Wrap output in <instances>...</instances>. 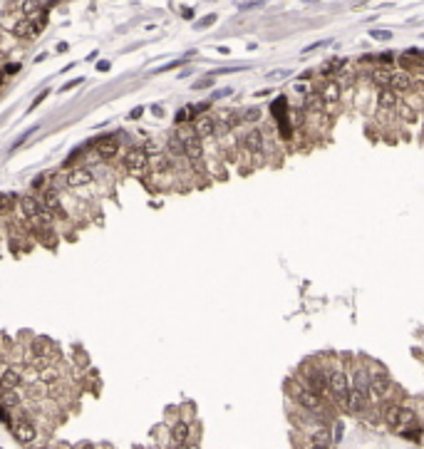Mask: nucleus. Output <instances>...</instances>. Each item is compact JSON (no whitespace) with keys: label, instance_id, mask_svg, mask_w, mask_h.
<instances>
[{"label":"nucleus","instance_id":"09e8293b","mask_svg":"<svg viewBox=\"0 0 424 449\" xmlns=\"http://www.w3.org/2000/svg\"><path fill=\"white\" fill-rule=\"evenodd\" d=\"M422 439H424V437H422Z\"/></svg>","mask_w":424,"mask_h":449},{"label":"nucleus","instance_id":"2eb2a0df","mask_svg":"<svg viewBox=\"0 0 424 449\" xmlns=\"http://www.w3.org/2000/svg\"><path fill=\"white\" fill-rule=\"evenodd\" d=\"M164 152L169 154V159L174 162V164H179V162H184L186 159V152H184V139H181V134L179 132H171L169 134V139H166V149Z\"/></svg>","mask_w":424,"mask_h":449},{"label":"nucleus","instance_id":"79ce46f5","mask_svg":"<svg viewBox=\"0 0 424 449\" xmlns=\"http://www.w3.org/2000/svg\"><path fill=\"white\" fill-rule=\"evenodd\" d=\"M285 74H290V72H285V70H276V72H271V77L281 80V77H285Z\"/></svg>","mask_w":424,"mask_h":449},{"label":"nucleus","instance_id":"bb28decb","mask_svg":"<svg viewBox=\"0 0 424 449\" xmlns=\"http://www.w3.org/2000/svg\"><path fill=\"white\" fill-rule=\"evenodd\" d=\"M395 92H402V90H409L412 87V80L409 74H402V72H392V85H390Z\"/></svg>","mask_w":424,"mask_h":449},{"label":"nucleus","instance_id":"5701e85b","mask_svg":"<svg viewBox=\"0 0 424 449\" xmlns=\"http://www.w3.org/2000/svg\"><path fill=\"white\" fill-rule=\"evenodd\" d=\"M370 82L377 85L379 90H382V87H390V85H392V72L384 70V67H377V70L370 72Z\"/></svg>","mask_w":424,"mask_h":449},{"label":"nucleus","instance_id":"a18cd8bd","mask_svg":"<svg viewBox=\"0 0 424 449\" xmlns=\"http://www.w3.org/2000/svg\"><path fill=\"white\" fill-rule=\"evenodd\" d=\"M0 87H3V74H0Z\"/></svg>","mask_w":424,"mask_h":449},{"label":"nucleus","instance_id":"f03ea898","mask_svg":"<svg viewBox=\"0 0 424 449\" xmlns=\"http://www.w3.org/2000/svg\"><path fill=\"white\" fill-rule=\"evenodd\" d=\"M300 382L320 395H328V367H323L318 360L305 362L300 367Z\"/></svg>","mask_w":424,"mask_h":449},{"label":"nucleus","instance_id":"f8f14e48","mask_svg":"<svg viewBox=\"0 0 424 449\" xmlns=\"http://www.w3.org/2000/svg\"><path fill=\"white\" fill-rule=\"evenodd\" d=\"M23 382H25V378H23V365H8L3 372H0V387L20 390Z\"/></svg>","mask_w":424,"mask_h":449},{"label":"nucleus","instance_id":"ddd939ff","mask_svg":"<svg viewBox=\"0 0 424 449\" xmlns=\"http://www.w3.org/2000/svg\"><path fill=\"white\" fill-rule=\"evenodd\" d=\"M241 146L246 149L248 154H263V149H265V134L260 129H248L241 137Z\"/></svg>","mask_w":424,"mask_h":449},{"label":"nucleus","instance_id":"4468645a","mask_svg":"<svg viewBox=\"0 0 424 449\" xmlns=\"http://www.w3.org/2000/svg\"><path fill=\"white\" fill-rule=\"evenodd\" d=\"M92 179H94V174H92V169H87V166H77V169H72V171L65 174V184L72 186V189L92 184Z\"/></svg>","mask_w":424,"mask_h":449},{"label":"nucleus","instance_id":"1a4fd4ad","mask_svg":"<svg viewBox=\"0 0 424 449\" xmlns=\"http://www.w3.org/2000/svg\"><path fill=\"white\" fill-rule=\"evenodd\" d=\"M271 112H273V117H276V122H278L281 137H283V139H290L293 127H290V122H288V99H285V97H278V99L273 102Z\"/></svg>","mask_w":424,"mask_h":449},{"label":"nucleus","instance_id":"2f4dec72","mask_svg":"<svg viewBox=\"0 0 424 449\" xmlns=\"http://www.w3.org/2000/svg\"><path fill=\"white\" fill-rule=\"evenodd\" d=\"M10 209H13V196L0 194V213H5V211H10Z\"/></svg>","mask_w":424,"mask_h":449},{"label":"nucleus","instance_id":"ea45409f","mask_svg":"<svg viewBox=\"0 0 424 449\" xmlns=\"http://www.w3.org/2000/svg\"><path fill=\"white\" fill-rule=\"evenodd\" d=\"M141 115H144V107H137V109H132V115H129V117H132V119H139Z\"/></svg>","mask_w":424,"mask_h":449},{"label":"nucleus","instance_id":"72a5a7b5","mask_svg":"<svg viewBox=\"0 0 424 449\" xmlns=\"http://www.w3.org/2000/svg\"><path fill=\"white\" fill-rule=\"evenodd\" d=\"M400 117L407 119V122H412L414 119V109L412 107H400Z\"/></svg>","mask_w":424,"mask_h":449},{"label":"nucleus","instance_id":"0eeeda50","mask_svg":"<svg viewBox=\"0 0 424 449\" xmlns=\"http://www.w3.org/2000/svg\"><path fill=\"white\" fill-rule=\"evenodd\" d=\"M119 142H122V137H117V134H107V137L94 139L92 144H94V154H97V159H102V162H112L114 157L119 154Z\"/></svg>","mask_w":424,"mask_h":449},{"label":"nucleus","instance_id":"f704fd0d","mask_svg":"<svg viewBox=\"0 0 424 449\" xmlns=\"http://www.w3.org/2000/svg\"><path fill=\"white\" fill-rule=\"evenodd\" d=\"M45 184H47V176H45V174H40V176H35V181H32V186H35V189H43V186H45Z\"/></svg>","mask_w":424,"mask_h":449},{"label":"nucleus","instance_id":"58836bf2","mask_svg":"<svg viewBox=\"0 0 424 449\" xmlns=\"http://www.w3.org/2000/svg\"><path fill=\"white\" fill-rule=\"evenodd\" d=\"M209 107H211V102H201V104H194V109H196V117L201 115V112H206Z\"/></svg>","mask_w":424,"mask_h":449},{"label":"nucleus","instance_id":"a211bd4d","mask_svg":"<svg viewBox=\"0 0 424 449\" xmlns=\"http://www.w3.org/2000/svg\"><path fill=\"white\" fill-rule=\"evenodd\" d=\"M40 201L60 218V216H65V211H62V201H60V191L57 189H45L43 191V196H40Z\"/></svg>","mask_w":424,"mask_h":449},{"label":"nucleus","instance_id":"a878e982","mask_svg":"<svg viewBox=\"0 0 424 449\" xmlns=\"http://www.w3.org/2000/svg\"><path fill=\"white\" fill-rule=\"evenodd\" d=\"M330 442H332V437H330L328 429H315V432H310V437H307V444H315V447H328Z\"/></svg>","mask_w":424,"mask_h":449},{"label":"nucleus","instance_id":"c9c22d12","mask_svg":"<svg viewBox=\"0 0 424 449\" xmlns=\"http://www.w3.org/2000/svg\"><path fill=\"white\" fill-rule=\"evenodd\" d=\"M15 72H20V62H13V65H5V70H3V74H15Z\"/></svg>","mask_w":424,"mask_h":449},{"label":"nucleus","instance_id":"f257e3e1","mask_svg":"<svg viewBox=\"0 0 424 449\" xmlns=\"http://www.w3.org/2000/svg\"><path fill=\"white\" fill-rule=\"evenodd\" d=\"M288 390H290V397L298 402V407L303 409V412H320V409H323V395L315 392V390H310L307 385L290 380L288 382Z\"/></svg>","mask_w":424,"mask_h":449},{"label":"nucleus","instance_id":"49530a36","mask_svg":"<svg viewBox=\"0 0 424 449\" xmlns=\"http://www.w3.org/2000/svg\"><path fill=\"white\" fill-rule=\"evenodd\" d=\"M305 3H307V0H305ZM310 3H315V0H310Z\"/></svg>","mask_w":424,"mask_h":449},{"label":"nucleus","instance_id":"412c9836","mask_svg":"<svg viewBox=\"0 0 424 449\" xmlns=\"http://www.w3.org/2000/svg\"><path fill=\"white\" fill-rule=\"evenodd\" d=\"M40 206H43V201H40V196H35V194H25L20 199V211L25 213V218H32L37 211H40Z\"/></svg>","mask_w":424,"mask_h":449},{"label":"nucleus","instance_id":"aec40b11","mask_svg":"<svg viewBox=\"0 0 424 449\" xmlns=\"http://www.w3.org/2000/svg\"><path fill=\"white\" fill-rule=\"evenodd\" d=\"M318 92H320V97H323L325 104H335V102L340 99V92H342V90H340V85H337L335 80H325V82L320 85Z\"/></svg>","mask_w":424,"mask_h":449},{"label":"nucleus","instance_id":"7ed1b4c3","mask_svg":"<svg viewBox=\"0 0 424 449\" xmlns=\"http://www.w3.org/2000/svg\"><path fill=\"white\" fill-rule=\"evenodd\" d=\"M370 370V392L375 400H387L392 395V380L387 375V370L379 367V365H372L367 367Z\"/></svg>","mask_w":424,"mask_h":449},{"label":"nucleus","instance_id":"9b49d317","mask_svg":"<svg viewBox=\"0 0 424 449\" xmlns=\"http://www.w3.org/2000/svg\"><path fill=\"white\" fill-rule=\"evenodd\" d=\"M216 134L221 132H231V129H236L238 124H243V119H241V115L238 112H234V109H221V112H216Z\"/></svg>","mask_w":424,"mask_h":449},{"label":"nucleus","instance_id":"37998d69","mask_svg":"<svg viewBox=\"0 0 424 449\" xmlns=\"http://www.w3.org/2000/svg\"><path fill=\"white\" fill-rule=\"evenodd\" d=\"M80 82H82V80H72V82H67V85L62 87V92H67V90H72V87H77V85H80Z\"/></svg>","mask_w":424,"mask_h":449},{"label":"nucleus","instance_id":"6e6552de","mask_svg":"<svg viewBox=\"0 0 424 449\" xmlns=\"http://www.w3.org/2000/svg\"><path fill=\"white\" fill-rule=\"evenodd\" d=\"M350 387H353V392L360 395L365 402L372 400V392H370V370H367L365 365L357 362V365L353 367V382H350Z\"/></svg>","mask_w":424,"mask_h":449},{"label":"nucleus","instance_id":"7c9ffc66","mask_svg":"<svg viewBox=\"0 0 424 449\" xmlns=\"http://www.w3.org/2000/svg\"><path fill=\"white\" fill-rule=\"evenodd\" d=\"M395 55H397V52H379V55H375V62H379V65H392V62H395Z\"/></svg>","mask_w":424,"mask_h":449},{"label":"nucleus","instance_id":"39448f33","mask_svg":"<svg viewBox=\"0 0 424 449\" xmlns=\"http://www.w3.org/2000/svg\"><path fill=\"white\" fill-rule=\"evenodd\" d=\"M384 425H387L390 429H402L407 425L414 422V409L412 407H404V404H390L387 409H384Z\"/></svg>","mask_w":424,"mask_h":449},{"label":"nucleus","instance_id":"dca6fc26","mask_svg":"<svg viewBox=\"0 0 424 449\" xmlns=\"http://www.w3.org/2000/svg\"><path fill=\"white\" fill-rule=\"evenodd\" d=\"M191 432H194V429H191L188 422H184V420L174 422V425H171V442H169V444H171V447H184L186 439L191 437Z\"/></svg>","mask_w":424,"mask_h":449},{"label":"nucleus","instance_id":"b1692460","mask_svg":"<svg viewBox=\"0 0 424 449\" xmlns=\"http://www.w3.org/2000/svg\"><path fill=\"white\" fill-rule=\"evenodd\" d=\"M40 10H45L43 0H20V5H18V13L23 18H32L35 13H40Z\"/></svg>","mask_w":424,"mask_h":449},{"label":"nucleus","instance_id":"473e14b6","mask_svg":"<svg viewBox=\"0 0 424 449\" xmlns=\"http://www.w3.org/2000/svg\"><path fill=\"white\" fill-rule=\"evenodd\" d=\"M370 35L375 37V40H379V43H384V40H390V37H392V32H390V30H372Z\"/></svg>","mask_w":424,"mask_h":449},{"label":"nucleus","instance_id":"c756f323","mask_svg":"<svg viewBox=\"0 0 424 449\" xmlns=\"http://www.w3.org/2000/svg\"><path fill=\"white\" fill-rule=\"evenodd\" d=\"M241 119H243V122H251V124L258 122V119H260V109H258V107H248L243 115H241Z\"/></svg>","mask_w":424,"mask_h":449},{"label":"nucleus","instance_id":"393cba45","mask_svg":"<svg viewBox=\"0 0 424 449\" xmlns=\"http://www.w3.org/2000/svg\"><path fill=\"white\" fill-rule=\"evenodd\" d=\"M20 400H23V395H20V392L8 390V387H0V404H3V407L15 409V407L20 404Z\"/></svg>","mask_w":424,"mask_h":449},{"label":"nucleus","instance_id":"6ab92c4d","mask_svg":"<svg viewBox=\"0 0 424 449\" xmlns=\"http://www.w3.org/2000/svg\"><path fill=\"white\" fill-rule=\"evenodd\" d=\"M377 104H379V112H392L397 104H400V97H397V92L392 90V87H382L379 90V97H377Z\"/></svg>","mask_w":424,"mask_h":449},{"label":"nucleus","instance_id":"423d86ee","mask_svg":"<svg viewBox=\"0 0 424 449\" xmlns=\"http://www.w3.org/2000/svg\"><path fill=\"white\" fill-rule=\"evenodd\" d=\"M328 390L332 392V397L342 404L345 402V397L350 395V380H348V375H345V370L342 367H335V370H330L328 372Z\"/></svg>","mask_w":424,"mask_h":449},{"label":"nucleus","instance_id":"a19ab883","mask_svg":"<svg viewBox=\"0 0 424 449\" xmlns=\"http://www.w3.org/2000/svg\"><path fill=\"white\" fill-rule=\"evenodd\" d=\"M332 439H335V442H340V439H342V425H340V422L335 425V437H332Z\"/></svg>","mask_w":424,"mask_h":449},{"label":"nucleus","instance_id":"4be33fe9","mask_svg":"<svg viewBox=\"0 0 424 449\" xmlns=\"http://www.w3.org/2000/svg\"><path fill=\"white\" fill-rule=\"evenodd\" d=\"M60 378H62V370L57 365H52V362L37 372V380H43L45 385H55V382H60Z\"/></svg>","mask_w":424,"mask_h":449},{"label":"nucleus","instance_id":"c03bdc74","mask_svg":"<svg viewBox=\"0 0 424 449\" xmlns=\"http://www.w3.org/2000/svg\"><path fill=\"white\" fill-rule=\"evenodd\" d=\"M151 112H154V115H157V117H159V119H162V117H164V109H162V107H159V104H157V107H151Z\"/></svg>","mask_w":424,"mask_h":449},{"label":"nucleus","instance_id":"9d476101","mask_svg":"<svg viewBox=\"0 0 424 449\" xmlns=\"http://www.w3.org/2000/svg\"><path fill=\"white\" fill-rule=\"evenodd\" d=\"M13 437L20 442V444H30L35 442L37 437V427L30 417H15V427H13Z\"/></svg>","mask_w":424,"mask_h":449},{"label":"nucleus","instance_id":"de8ad7c7","mask_svg":"<svg viewBox=\"0 0 424 449\" xmlns=\"http://www.w3.org/2000/svg\"><path fill=\"white\" fill-rule=\"evenodd\" d=\"M0 62H3V57H0Z\"/></svg>","mask_w":424,"mask_h":449},{"label":"nucleus","instance_id":"20e7f679","mask_svg":"<svg viewBox=\"0 0 424 449\" xmlns=\"http://www.w3.org/2000/svg\"><path fill=\"white\" fill-rule=\"evenodd\" d=\"M122 164H124V169H127L132 176H144V174H149V154H146V149H144V146H132V149H127L124 157H122Z\"/></svg>","mask_w":424,"mask_h":449},{"label":"nucleus","instance_id":"4c0bfd02","mask_svg":"<svg viewBox=\"0 0 424 449\" xmlns=\"http://www.w3.org/2000/svg\"><path fill=\"white\" fill-rule=\"evenodd\" d=\"M211 82H213V77H206V80H199L194 87H196V90H204V87H211Z\"/></svg>","mask_w":424,"mask_h":449},{"label":"nucleus","instance_id":"e433bc0d","mask_svg":"<svg viewBox=\"0 0 424 449\" xmlns=\"http://www.w3.org/2000/svg\"><path fill=\"white\" fill-rule=\"evenodd\" d=\"M213 20H216V15H209V18L199 20V25H196V27H209V25H213Z\"/></svg>","mask_w":424,"mask_h":449},{"label":"nucleus","instance_id":"f3484780","mask_svg":"<svg viewBox=\"0 0 424 449\" xmlns=\"http://www.w3.org/2000/svg\"><path fill=\"white\" fill-rule=\"evenodd\" d=\"M194 132H196L201 139H211V137H216V119H213V117H209V115L196 117V119H194Z\"/></svg>","mask_w":424,"mask_h":449},{"label":"nucleus","instance_id":"c85d7f7f","mask_svg":"<svg viewBox=\"0 0 424 449\" xmlns=\"http://www.w3.org/2000/svg\"><path fill=\"white\" fill-rule=\"evenodd\" d=\"M196 119V109L194 107H184L176 112V124H186V122H194Z\"/></svg>","mask_w":424,"mask_h":449},{"label":"nucleus","instance_id":"cd10ccee","mask_svg":"<svg viewBox=\"0 0 424 449\" xmlns=\"http://www.w3.org/2000/svg\"><path fill=\"white\" fill-rule=\"evenodd\" d=\"M422 427L419 425H407V427H402L400 429V434L404 437V439H412V442H422Z\"/></svg>","mask_w":424,"mask_h":449}]
</instances>
